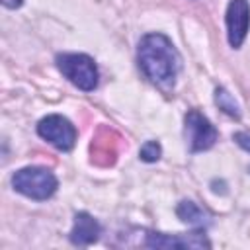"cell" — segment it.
<instances>
[{
	"label": "cell",
	"instance_id": "6da1fadb",
	"mask_svg": "<svg viewBox=\"0 0 250 250\" xmlns=\"http://www.w3.org/2000/svg\"><path fill=\"white\" fill-rule=\"evenodd\" d=\"M137 61L145 76L168 90L174 86L176 76L182 68V59L174 43L164 33H146L139 41L137 49Z\"/></svg>",
	"mask_w": 250,
	"mask_h": 250
},
{
	"label": "cell",
	"instance_id": "7a4b0ae2",
	"mask_svg": "<svg viewBox=\"0 0 250 250\" xmlns=\"http://www.w3.org/2000/svg\"><path fill=\"white\" fill-rule=\"evenodd\" d=\"M12 186L18 193H21L29 199L45 201V199L55 195V191L59 188V180L49 168L27 166V168H21V170L14 172Z\"/></svg>",
	"mask_w": 250,
	"mask_h": 250
},
{
	"label": "cell",
	"instance_id": "3957f363",
	"mask_svg": "<svg viewBox=\"0 0 250 250\" xmlns=\"http://www.w3.org/2000/svg\"><path fill=\"white\" fill-rule=\"evenodd\" d=\"M57 68L62 72L68 82H72L78 90L92 92L98 86V66L90 55L84 53H61L55 59Z\"/></svg>",
	"mask_w": 250,
	"mask_h": 250
},
{
	"label": "cell",
	"instance_id": "277c9868",
	"mask_svg": "<svg viewBox=\"0 0 250 250\" xmlns=\"http://www.w3.org/2000/svg\"><path fill=\"white\" fill-rule=\"evenodd\" d=\"M184 135H186V141H188V146H189L191 152L209 150L219 139V133L213 127V123L203 113H199L197 109H189L186 113V117H184Z\"/></svg>",
	"mask_w": 250,
	"mask_h": 250
},
{
	"label": "cell",
	"instance_id": "5b68a950",
	"mask_svg": "<svg viewBox=\"0 0 250 250\" xmlns=\"http://www.w3.org/2000/svg\"><path fill=\"white\" fill-rule=\"evenodd\" d=\"M37 135L55 148L68 152L76 143V127L62 115H47L37 123Z\"/></svg>",
	"mask_w": 250,
	"mask_h": 250
},
{
	"label": "cell",
	"instance_id": "8992f818",
	"mask_svg": "<svg viewBox=\"0 0 250 250\" xmlns=\"http://www.w3.org/2000/svg\"><path fill=\"white\" fill-rule=\"evenodd\" d=\"M227 37L232 49H240L250 29V4L248 0H230L227 6Z\"/></svg>",
	"mask_w": 250,
	"mask_h": 250
},
{
	"label": "cell",
	"instance_id": "52a82bcc",
	"mask_svg": "<svg viewBox=\"0 0 250 250\" xmlns=\"http://www.w3.org/2000/svg\"><path fill=\"white\" fill-rule=\"evenodd\" d=\"M145 246L148 248H211L209 238L203 230H195L189 234H164V232H146L145 234Z\"/></svg>",
	"mask_w": 250,
	"mask_h": 250
},
{
	"label": "cell",
	"instance_id": "ba28073f",
	"mask_svg": "<svg viewBox=\"0 0 250 250\" xmlns=\"http://www.w3.org/2000/svg\"><path fill=\"white\" fill-rule=\"evenodd\" d=\"M100 234H102V227L90 213L80 211L74 215L72 230L68 234V238L74 246H90L100 238Z\"/></svg>",
	"mask_w": 250,
	"mask_h": 250
},
{
	"label": "cell",
	"instance_id": "9c48e42d",
	"mask_svg": "<svg viewBox=\"0 0 250 250\" xmlns=\"http://www.w3.org/2000/svg\"><path fill=\"white\" fill-rule=\"evenodd\" d=\"M176 215H178L184 223H188V225H191V227H197V229H203V230L211 225V215H209L205 209H201L195 201H189V199H184V201L178 203Z\"/></svg>",
	"mask_w": 250,
	"mask_h": 250
},
{
	"label": "cell",
	"instance_id": "30bf717a",
	"mask_svg": "<svg viewBox=\"0 0 250 250\" xmlns=\"http://www.w3.org/2000/svg\"><path fill=\"white\" fill-rule=\"evenodd\" d=\"M215 104H217V107L223 111V113H227L229 117H234V119H240V107H238V104H236V100L225 90V88H215Z\"/></svg>",
	"mask_w": 250,
	"mask_h": 250
},
{
	"label": "cell",
	"instance_id": "8fae6325",
	"mask_svg": "<svg viewBox=\"0 0 250 250\" xmlns=\"http://www.w3.org/2000/svg\"><path fill=\"white\" fill-rule=\"evenodd\" d=\"M160 156H162V146L158 141H146L139 150V158L143 162H156Z\"/></svg>",
	"mask_w": 250,
	"mask_h": 250
},
{
	"label": "cell",
	"instance_id": "7c38bea8",
	"mask_svg": "<svg viewBox=\"0 0 250 250\" xmlns=\"http://www.w3.org/2000/svg\"><path fill=\"white\" fill-rule=\"evenodd\" d=\"M232 139H234V143L240 148H244L246 152H250V131H236L232 135Z\"/></svg>",
	"mask_w": 250,
	"mask_h": 250
},
{
	"label": "cell",
	"instance_id": "4fadbf2b",
	"mask_svg": "<svg viewBox=\"0 0 250 250\" xmlns=\"http://www.w3.org/2000/svg\"><path fill=\"white\" fill-rule=\"evenodd\" d=\"M23 4V0H2V6L8 8V10H16Z\"/></svg>",
	"mask_w": 250,
	"mask_h": 250
}]
</instances>
